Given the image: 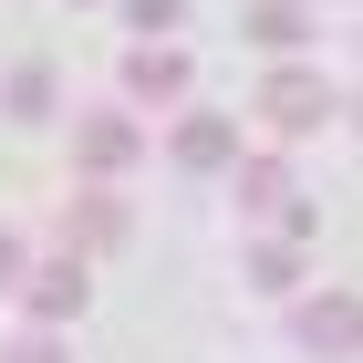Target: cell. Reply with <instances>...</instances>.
<instances>
[{
	"instance_id": "277c9868",
	"label": "cell",
	"mask_w": 363,
	"mask_h": 363,
	"mask_svg": "<svg viewBox=\"0 0 363 363\" xmlns=\"http://www.w3.org/2000/svg\"><path fill=\"white\" fill-rule=\"evenodd\" d=\"M187 84H197V62L177 52V42H145V52H125V94H135V104H187Z\"/></svg>"
},
{
	"instance_id": "6da1fadb",
	"label": "cell",
	"mask_w": 363,
	"mask_h": 363,
	"mask_svg": "<svg viewBox=\"0 0 363 363\" xmlns=\"http://www.w3.org/2000/svg\"><path fill=\"white\" fill-rule=\"evenodd\" d=\"M259 125H270V135H311V125H333V73L301 62V52H280L270 84H259Z\"/></svg>"
},
{
	"instance_id": "4fadbf2b",
	"label": "cell",
	"mask_w": 363,
	"mask_h": 363,
	"mask_svg": "<svg viewBox=\"0 0 363 363\" xmlns=\"http://www.w3.org/2000/svg\"><path fill=\"white\" fill-rule=\"evenodd\" d=\"M0 363H62V342H52V333H21V342H11Z\"/></svg>"
},
{
	"instance_id": "ba28073f",
	"label": "cell",
	"mask_w": 363,
	"mask_h": 363,
	"mask_svg": "<svg viewBox=\"0 0 363 363\" xmlns=\"http://www.w3.org/2000/svg\"><path fill=\"white\" fill-rule=\"evenodd\" d=\"M228 187H239V208H291V167H280V156H239Z\"/></svg>"
},
{
	"instance_id": "3957f363",
	"label": "cell",
	"mask_w": 363,
	"mask_h": 363,
	"mask_svg": "<svg viewBox=\"0 0 363 363\" xmlns=\"http://www.w3.org/2000/svg\"><path fill=\"white\" fill-rule=\"evenodd\" d=\"M145 156V135H135V114H84V125H73V167H94V177H125Z\"/></svg>"
},
{
	"instance_id": "7a4b0ae2",
	"label": "cell",
	"mask_w": 363,
	"mask_h": 363,
	"mask_svg": "<svg viewBox=\"0 0 363 363\" xmlns=\"http://www.w3.org/2000/svg\"><path fill=\"white\" fill-rule=\"evenodd\" d=\"M167 156H177L187 177H228V167H239V125L208 114V104H187V114H177V135H167Z\"/></svg>"
},
{
	"instance_id": "5bb4252c",
	"label": "cell",
	"mask_w": 363,
	"mask_h": 363,
	"mask_svg": "<svg viewBox=\"0 0 363 363\" xmlns=\"http://www.w3.org/2000/svg\"><path fill=\"white\" fill-rule=\"evenodd\" d=\"M21 280H31V270H21V239L0 228V291H21Z\"/></svg>"
},
{
	"instance_id": "8992f818",
	"label": "cell",
	"mask_w": 363,
	"mask_h": 363,
	"mask_svg": "<svg viewBox=\"0 0 363 363\" xmlns=\"http://www.w3.org/2000/svg\"><path fill=\"white\" fill-rule=\"evenodd\" d=\"M21 301H31V322H73V311H84V250L42 259V270L21 280Z\"/></svg>"
},
{
	"instance_id": "5b68a950",
	"label": "cell",
	"mask_w": 363,
	"mask_h": 363,
	"mask_svg": "<svg viewBox=\"0 0 363 363\" xmlns=\"http://www.w3.org/2000/svg\"><path fill=\"white\" fill-rule=\"evenodd\" d=\"M73 239H84V250H125V239H135L125 197H114V187H84L73 208H62V250H73Z\"/></svg>"
},
{
	"instance_id": "7c38bea8",
	"label": "cell",
	"mask_w": 363,
	"mask_h": 363,
	"mask_svg": "<svg viewBox=\"0 0 363 363\" xmlns=\"http://www.w3.org/2000/svg\"><path fill=\"white\" fill-rule=\"evenodd\" d=\"M125 21L156 42V31H177V21H187V0H125Z\"/></svg>"
},
{
	"instance_id": "52a82bcc",
	"label": "cell",
	"mask_w": 363,
	"mask_h": 363,
	"mask_svg": "<svg viewBox=\"0 0 363 363\" xmlns=\"http://www.w3.org/2000/svg\"><path fill=\"white\" fill-rule=\"evenodd\" d=\"M301 342H311V353H363V301H353V291L301 301Z\"/></svg>"
},
{
	"instance_id": "30bf717a",
	"label": "cell",
	"mask_w": 363,
	"mask_h": 363,
	"mask_svg": "<svg viewBox=\"0 0 363 363\" xmlns=\"http://www.w3.org/2000/svg\"><path fill=\"white\" fill-rule=\"evenodd\" d=\"M250 42H270V52H301V42H311V11H301V0H259V11H250Z\"/></svg>"
},
{
	"instance_id": "8fae6325",
	"label": "cell",
	"mask_w": 363,
	"mask_h": 363,
	"mask_svg": "<svg viewBox=\"0 0 363 363\" xmlns=\"http://www.w3.org/2000/svg\"><path fill=\"white\" fill-rule=\"evenodd\" d=\"M250 280H259V291H291V280H301V239H291V228L259 239V250H250Z\"/></svg>"
},
{
	"instance_id": "9c48e42d",
	"label": "cell",
	"mask_w": 363,
	"mask_h": 363,
	"mask_svg": "<svg viewBox=\"0 0 363 363\" xmlns=\"http://www.w3.org/2000/svg\"><path fill=\"white\" fill-rule=\"evenodd\" d=\"M0 114H11V125H42V114H52V62H21V73L0 84Z\"/></svg>"
}]
</instances>
